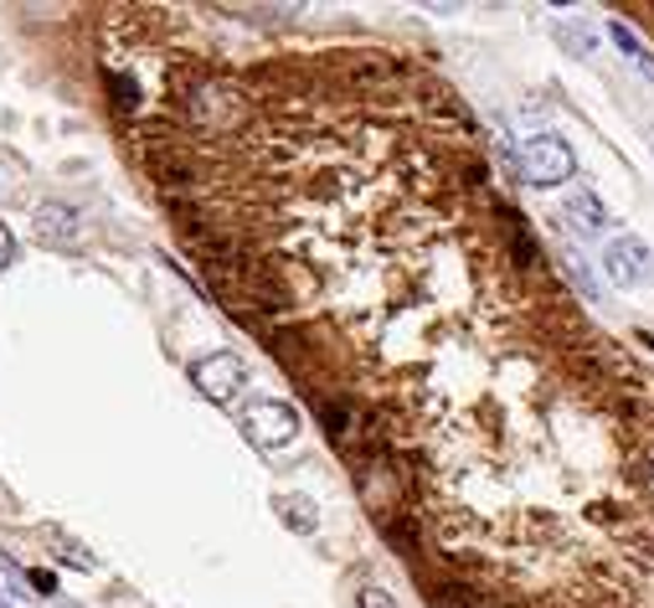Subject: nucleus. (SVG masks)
Listing matches in <instances>:
<instances>
[{"instance_id": "obj_1", "label": "nucleus", "mask_w": 654, "mask_h": 608, "mask_svg": "<svg viewBox=\"0 0 654 608\" xmlns=\"http://www.w3.org/2000/svg\"><path fill=\"white\" fill-rule=\"evenodd\" d=\"M572 171H578V161H572V145H567L562 134H531L521 145V161H516V176L526 186H536V192L562 186Z\"/></svg>"}, {"instance_id": "obj_10", "label": "nucleus", "mask_w": 654, "mask_h": 608, "mask_svg": "<svg viewBox=\"0 0 654 608\" xmlns=\"http://www.w3.org/2000/svg\"><path fill=\"white\" fill-rule=\"evenodd\" d=\"M562 274H567V279H572V284H578V289H582V295H588V299H598L593 268L582 264V253H578V248H562Z\"/></svg>"}, {"instance_id": "obj_12", "label": "nucleus", "mask_w": 654, "mask_h": 608, "mask_svg": "<svg viewBox=\"0 0 654 608\" xmlns=\"http://www.w3.org/2000/svg\"><path fill=\"white\" fill-rule=\"evenodd\" d=\"M356 608H397V604H392L382 588H361V594H356Z\"/></svg>"}, {"instance_id": "obj_5", "label": "nucleus", "mask_w": 654, "mask_h": 608, "mask_svg": "<svg viewBox=\"0 0 654 608\" xmlns=\"http://www.w3.org/2000/svg\"><path fill=\"white\" fill-rule=\"evenodd\" d=\"M562 223L572 233H582V238H593V233L609 227V212H603V202L593 192H572V196H562Z\"/></svg>"}, {"instance_id": "obj_7", "label": "nucleus", "mask_w": 654, "mask_h": 608, "mask_svg": "<svg viewBox=\"0 0 654 608\" xmlns=\"http://www.w3.org/2000/svg\"><path fill=\"white\" fill-rule=\"evenodd\" d=\"M273 511H279L283 526H289V532H299V536H310L314 526H320L310 495H273Z\"/></svg>"}, {"instance_id": "obj_2", "label": "nucleus", "mask_w": 654, "mask_h": 608, "mask_svg": "<svg viewBox=\"0 0 654 608\" xmlns=\"http://www.w3.org/2000/svg\"><path fill=\"white\" fill-rule=\"evenodd\" d=\"M242 433H248L258 449H289L299 439V413L279 398H258L242 408Z\"/></svg>"}, {"instance_id": "obj_13", "label": "nucleus", "mask_w": 654, "mask_h": 608, "mask_svg": "<svg viewBox=\"0 0 654 608\" xmlns=\"http://www.w3.org/2000/svg\"><path fill=\"white\" fill-rule=\"evenodd\" d=\"M11 258H15V238H11V227L0 223V268L11 264Z\"/></svg>"}, {"instance_id": "obj_8", "label": "nucleus", "mask_w": 654, "mask_h": 608, "mask_svg": "<svg viewBox=\"0 0 654 608\" xmlns=\"http://www.w3.org/2000/svg\"><path fill=\"white\" fill-rule=\"evenodd\" d=\"M609 37H613L619 47H624L629 58L640 62V73H650V78H654V52H650V47H640V37H634V31H629L624 21H609Z\"/></svg>"}, {"instance_id": "obj_6", "label": "nucleus", "mask_w": 654, "mask_h": 608, "mask_svg": "<svg viewBox=\"0 0 654 608\" xmlns=\"http://www.w3.org/2000/svg\"><path fill=\"white\" fill-rule=\"evenodd\" d=\"M37 238L52 243V248H73V243H77V212L62 207V202L37 207Z\"/></svg>"}, {"instance_id": "obj_3", "label": "nucleus", "mask_w": 654, "mask_h": 608, "mask_svg": "<svg viewBox=\"0 0 654 608\" xmlns=\"http://www.w3.org/2000/svg\"><path fill=\"white\" fill-rule=\"evenodd\" d=\"M191 382L201 398L227 408V402L242 392V382H248V367H242V357H232V351H211V357H201L191 367Z\"/></svg>"}, {"instance_id": "obj_11", "label": "nucleus", "mask_w": 654, "mask_h": 608, "mask_svg": "<svg viewBox=\"0 0 654 608\" xmlns=\"http://www.w3.org/2000/svg\"><path fill=\"white\" fill-rule=\"evenodd\" d=\"M52 542L62 547V563H73V567H83V573H93V557H89V547H77L73 536H62V532H46Z\"/></svg>"}, {"instance_id": "obj_4", "label": "nucleus", "mask_w": 654, "mask_h": 608, "mask_svg": "<svg viewBox=\"0 0 654 608\" xmlns=\"http://www.w3.org/2000/svg\"><path fill=\"white\" fill-rule=\"evenodd\" d=\"M603 268H609L613 289H644V284H654V253L640 238H613L603 248Z\"/></svg>"}, {"instance_id": "obj_15", "label": "nucleus", "mask_w": 654, "mask_h": 608, "mask_svg": "<svg viewBox=\"0 0 654 608\" xmlns=\"http://www.w3.org/2000/svg\"><path fill=\"white\" fill-rule=\"evenodd\" d=\"M62 608H77V604H62Z\"/></svg>"}, {"instance_id": "obj_9", "label": "nucleus", "mask_w": 654, "mask_h": 608, "mask_svg": "<svg viewBox=\"0 0 654 608\" xmlns=\"http://www.w3.org/2000/svg\"><path fill=\"white\" fill-rule=\"evenodd\" d=\"M557 42L567 47V52H572V58H593V31L582 27V21H562V27H557Z\"/></svg>"}, {"instance_id": "obj_14", "label": "nucleus", "mask_w": 654, "mask_h": 608, "mask_svg": "<svg viewBox=\"0 0 654 608\" xmlns=\"http://www.w3.org/2000/svg\"><path fill=\"white\" fill-rule=\"evenodd\" d=\"M0 608H6V594H0Z\"/></svg>"}]
</instances>
